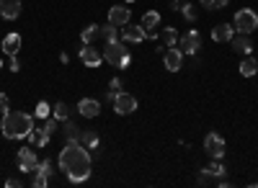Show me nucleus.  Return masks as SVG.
Here are the masks:
<instances>
[{
	"label": "nucleus",
	"instance_id": "obj_14",
	"mask_svg": "<svg viewBox=\"0 0 258 188\" xmlns=\"http://www.w3.org/2000/svg\"><path fill=\"white\" fill-rule=\"evenodd\" d=\"M34 173H36V178H34V185H36V188H44V185L49 183V175H52V162H49V160L39 162Z\"/></svg>",
	"mask_w": 258,
	"mask_h": 188
},
{
	"label": "nucleus",
	"instance_id": "obj_4",
	"mask_svg": "<svg viewBox=\"0 0 258 188\" xmlns=\"http://www.w3.org/2000/svg\"><path fill=\"white\" fill-rule=\"evenodd\" d=\"M258 29V16L255 11L250 8H240L238 13H235V31H240V34H250Z\"/></svg>",
	"mask_w": 258,
	"mask_h": 188
},
{
	"label": "nucleus",
	"instance_id": "obj_39",
	"mask_svg": "<svg viewBox=\"0 0 258 188\" xmlns=\"http://www.w3.org/2000/svg\"><path fill=\"white\" fill-rule=\"evenodd\" d=\"M227 6V0H214V8H225Z\"/></svg>",
	"mask_w": 258,
	"mask_h": 188
},
{
	"label": "nucleus",
	"instance_id": "obj_35",
	"mask_svg": "<svg viewBox=\"0 0 258 188\" xmlns=\"http://www.w3.org/2000/svg\"><path fill=\"white\" fill-rule=\"evenodd\" d=\"M21 70V62H18V57H11V72H18Z\"/></svg>",
	"mask_w": 258,
	"mask_h": 188
},
{
	"label": "nucleus",
	"instance_id": "obj_37",
	"mask_svg": "<svg viewBox=\"0 0 258 188\" xmlns=\"http://www.w3.org/2000/svg\"><path fill=\"white\" fill-rule=\"evenodd\" d=\"M170 11H181V0H173V3H170Z\"/></svg>",
	"mask_w": 258,
	"mask_h": 188
},
{
	"label": "nucleus",
	"instance_id": "obj_17",
	"mask_svg": "<svg viewBox=\"0 0 258 188\" xmlns=\"http://www.w3.org/2000/svg\"><path fill=\"white\" fill-rule=\"evenodd\" d=\"M232 49L235 52H240V54H250L253 52V41L248 39V34H238V36H232Z\"/></svg>",
	"mask_w": 258,
	"mask_h": 188
},
{
	"label": "nucleus",
	"instance_id": "obj_36",
	"mask_svg": "<svg viewBox=\"0 0 258 188\" xmlns=\"http://www.w3.org/2000/svg\"><path fill=\"white\" fill-rule=\"evenodd\" d=\"M6 185H8V188H18V185H21V180H18V178H8V180H6Z\"/></svg>",
	"mask_w": 258,
	"mask_h": 188
},
{
	"label": "nucleus",
	"instance_id": "obj_7",
	"mask_svg": "<svg viewBox=\"0 0 258 188\" xmlns=\"http://www.w3.org/2000/svg\"><path fill=\"white\" fill-rule=\"evenodd\" d=\"M114 111L119 114V116H129V114H135L137 111V98L132 96V93H119L116 98H114Z\"/></svg>",
	"mask_w": 258,
	"mask_h": 188
},
{
	"label": "nucleus",
	"instance_id": "obj_10",
	"mask_svg": "<svg viewBox=\"0 0 258 188\" xmlns=\"http://www.w3.org/2000/svg\"><path fill=\"white\" fill-rule=\"evenodd\" d=\"M121 39L126 41V44H142V41L147 39V31L142 29V24H126V29L121 31Z\"/></svg>",
	"mask_w": 258,
	"mask_h": 188
},
{
	"label": "nucleus",
	"instance_id": "obj_41",
	"mask_svg": "<svg viewBox=\"0 0 258 188\" xmlns=\"http://www.w3.org/2000/svg\"><path fill=\"white\" fill-rule=\"evenodd\" d=\"M0 70H3V59H0Z\"/></svg>",
	"mask_w": 258,
	"mask_h": 188
},
{
	"label": "nucleus",
	"instance_id": "obj_9",
	"mask_svg": "<svg viewBox=\"0 0 258 188\" xmlns=\"http://www.w3.org/2000/svg\"><path fill=\"white\" fill-rule=\"evenodd\" d=\"M163 65L168 72H178L183 65V52L178 47H165L163 49Z\"/></svg>",
	"mask_w": 258,
	"mask_h": 188
},
{
	"label": "nucleus",
	"instance_id": "obj_24",
	"mask_svg": "<svg viewBox=\"0 0 258 188\" xmlns=\"http://www.w3.org/2000/svg\"><path fill=\"white\" fill-rule=\"evenodd\" d=\"M64 139L68 142H80V129H78V124H73L70 119L64 121Z\"/></svg>",
	"mask_w": 258,
	"mask_h": 188
},
{
	"label": "nucleus",
	"instance_id": "obj_31",
	"mask_svg": "<svg viewBox=\"0 0 258 188\" xmlns=\"http://www.w3.org/2000/svg\"><path fill=\"white\" fill-rule=\"evenodd\" d=\"M181 16L188 21V24H191V21H197V11H194L191 3H188V6H181Z\"/></svg>",
	"mask_w": 258,
	"mask_h": 188
},
{
	"label": "nucleus",
	"instance_id": "obj_16",
	"mask_svg": "<svg viewBox=\"0 0 258 188\" xmlns=\"http://www.w3.org/2000/svg\"><path fill=\"white\" fill-rule=\"evenodd\" d=\"M160 26V13L158 11H147L145 16H142V29L147 31V36H158V29Z\"/></svg>",
	"mask_w": 258,
	"mask_h": 188
},
{
	"label": "nucleus",
	"instance_id": "obj_28",
	"mask_svg": "<svg viewBox=\"0 0 258 188\" xmlns=\"http://www.w3.org/2000/svg\"><path fill=\"white\" fill-rule=\"evenodd\" d=\"M96 36H98V26H93V24H91V26H85V29H83V34H80L83 44H91V41H93Z\"/></svg>",
	"mask_w": 258,
	"mask_h": 188
},
{
	"label": "nucleus",
	"instance_id": "obj_32",
	"mask_svg": "<svg viewBox=\"0 0 258 188\" xmlns=\"http://www.w3.org/2000/svg\"><path fill=\"white\" fill-rule=\"evenodd\" d=\"M44 121H47V124H44V132H47V134H54V132H57V124H59V121H57L54 116H49V119H44Z\"/></svg>",
	"mask_w": 258,
	"mask_h": 188
},
{
	"label": "nucleus",
	"instance_id": "obj_13",
	"mask_svg": "<svg viewBox=\"0 0 258 188\" xmlns=\"http://www.w3.org/2000/svg\"><path fill=\"white\" fill-rule=\"evenodd\" d=\"M78 114L85 116V119H96V116L101 114V103L93 101V98H83V101L78 103Z\"/></svg>",
	"mask_w": 258,
	"mask_h": 188
},
{
	"label": "nucleus",
	"instance_id": "obj_27",
	"mask_svg": "<svg viewBox=\"0 0 258 188\" xmlns=\"http://www.w3.org/2000/svg\"><path fill=\"white\" fill-rule=\"evenodd\" d=\"M207 168H209V170H212V175H214V178H217V180H220V178H225V175H227V168H225V165H222V162H220V160H212V162H209V165H207Z\"/></svg>",
	"mask_w": 258,
	"mask_h": 188
},
{
	"label": "nucleus",
	"instance_id": "obj_33",
	"mask_svg": "<svg viewBox=\"0 0 258 188\" xmlns=\"http://www.w3.org/2000/svg\"><path fill=\"white\" fill-rule=\"evenodd\" d=\"M212 178H214V175H212V170H209V168L199 170V183H202V185H207V183H209Z\"/></svg>",
	"mask_w": 258,
	"mask_h": 188
},
{
	"label": "nucleus",
	"instance_id": "obj_40",
	"mask_svg": "<svg viewBox=\"0 0 258 188\" xmlns=\"http://www.w3.org/2000/svg\"><path fill=\"white\" fill-rule=\"evenodd\" d=\"M124 3H135V0H124Z\"/></svg>",
	"mask_w": 258,
	"mask_h": 188
},
{
	"label": "nucleus",
	"instance_id": "obj_34",
	"mask_svg": "<svg viewBox=\"0 0 258 188\" xmlns=\"http://www.w3.org/2000/svg\"><path fill=\"white\" fill-rule=\"evenodd\" d=\"M0 114H11V109H8V98H6V93H0Z\"/></svg>",
	"mask_w": 258,
	"mask_h": 188
},
{
	"label": "nucleus",
	"instance_id": "obj_21",
	"mask_svg": "<svg viewBox=\"0 0 258 188\" xmlns=\"http://www.w3.org/2000/svg\"><path fill=\"white\" fill-rule=\"evenodd\" d=\"M98 132H80V144L85 150H96L98 147Z\"/></svg>",
	"mask_w": 258,
	"mask_h": 188
},
{
	"label": "nucleus",
	"instance_id": "obj_5",
	"mask_svg": "<svg viewBox=\"0 0 258 188\" xmlns=\"http://www.w3.org/2000/svg\"><path fill=\"white\" fill-rule=\"evenodd\" d=\"M225 139L217 134V132H209L207 137H204V152L212 157V160H222L225 157Z\"/></svg>",
	"mask_w": 258,
	"mask_h": 188
},
{
	"label": "nucleus",
	"instance_id": "obj_20",
	"mask_svg": "<svg viewBox=\"0 0 258 188\" xmlns=\"http://www.w3.org/2000/svg\"><path fill=\"white\" fill-rule=\"evenodd\" d=\"M158 36H160V41H163V47H178V29L165 26Z\"/></svg>",
	"mask_w": 258,
	"mask_h": 188
},
{
	"label": "nucleus",
	"instance_id": "obj_6",
	"mask_svg": "<svg viewBox=\"0 0 258 188\" xmlns=\"http://www.w3.org/2000/svg\"><path fill=\"white\" fill-rule=\"evenodd\" d=\"M178 49L183 52V54H197L199 49H202V36H199V31H186L183 36H178Z\"/></svg>",
	"mask_w": 258,
	"mask_h": 188
},
{
	"label": "nucleus",
	"instance_id": "obj_2",
	"mask_svg": "<svg viewBox=\"0 0 258 188\" xmlns=\"http://www.w3.org/2000/svg\"><path fill=\"white\" fill-rule=\"evenodd\" d=\"M31 129H34V114L11 111L3 116V134L8 139H29Z\"/></svg>",
	"mask_w": 258,
	"mask_h": 188
},
{
	"label": "nucleus",
	"instance_id": "obj_25",
	"mask_svg": "<svg viewBox=\"0 0 258 188\" xmlns=\"http://www.w3.org/2000/svg\"><path fill=\"white\" fill-rule=\"evenodd\" d=\"M98 36H103L106 41H116L119 39V31L114 24H106V26H98Z\"/></svg>",
	"mask_w": 258,
	"mask_h": 188
},
{
	"label": "nucleus",
	"instance_id": "obj_30",
	"mask_svg": "<svg viewBox=\"0 0 258 188\" xmlns=\"http://www.w3.org/2000/svg\"><path fill=\"white\" fill-rule=\"evenodd\" d=\"M34 116H39V119H49V116H52V106H49L47 101H41L39 106H36V114H34Z\"/></svg>",
	"mask_w": 258,
	"mask_h": 188
},
{
	"label": "nucleus",
	"instance_id": "obj_22",
	"mask_svg": "<svg viewBox=\"0 0 258 188\" xmlns=\"http://www.w3.org/2000/svg\"><path fill=\"white\" fill-rule=\"evenodd\" d=\"M29 139H31L34 147H47V144H49V134H47L44 129H31Z\"/></svg>",
	"mask_w": 258,
	"mask_h": 188
},
{
	"label": "nucleus",
	"instance_id": "obj_15",
	"mask_svg": "<svg viewBox=\"0 0 258 188\" xmlns=\"http://www.w3.org/2000/svg\"><path fill=\"white\" fill-rule=\"evenodd\" d=\"M21 13V0H0V16L6 21H16Z\"/></svg>",
	"mask_w": 258,
	"mask_h": 188
},
{
	"label": "nucleus",
	"instance_id": "obj_26",
	"mask_svg": "<svg viewBox=\"0 0 258 188\" xmlns=\"http://www.w3.org/2000/svg\"><path fill=\"white\" fill-rule=\"evenodd\" d=\"M52 116L57 119V121H68V116H70V106H68V103H57V106L52 109Z\"/></svg>",
	"mask_w": 258,
	"mask_h": 188
},
{
	"label": "nucleus",
	"instance_id": "obj_3",
	"mask_svg": "<svg viewBox=\"0 0 258 188\" xmlns=\"http://www.w3.org/2000/svg\"><path fill=\"white\" fill-rule=\"evenodd\" d=\"M103 57L109 59V65H114L116 70H124V67L132 65V54H129L126 44H124V41H119V39H116V41H106Z\"/></svg>",
	"mask_w": 258,
	"mask_h": 188
},
{
	"label": "nucleus",
	"instance_id": "obj_29",
	"mask_svg": "<svg viewBox=\"0 0 258 188\" xmlns=\"http://www.w3.org/2000/svg\"><path fill=\"white\" fill-rule=\"evenodd\" d=\"M119 93H121V80H119V77H114V80L109 82V93H106V98H109V101H114Z\"/></svg>",
	"mask_w": 258,
	"mask_h": 188
},
{
	"label": "nucleus",
	"instance_id": "obj_19",
	"mask_svg": "<svg viewBox=\"0 0 258 188\" xmlns=\"http://www.w3.org/2000/svg\"><path fill=\"white\" fill-rule=\"evenodd\" d=\"M232 39V26L230 24H220L212 29V41H217V44H225V41Z\"/></svg>",
	"mask_w": 258,
	"mask_h": 188
},
{
	"label": "nucleus",
	"instance_id": "obj_12",
	"mask_svg": "<svg viewBox=\"0 0 258 188\" xmlns=\"http://www.w3.org/2000/svg\"><path fill=\"white\" fill-rule=\"evenodd\" d=\"M129 16H132L129 6H114V8L109 11V24H114V26H126V24H129Z\"/></svg>",
	"mask_w": 258,
	"mask_h": 188
},
{
	"label": "nucleus",
	"instance_id": "obj_18",
	"mask_svg": "<svg viewBox=\"0 0 258 188\" xmlns=\"http://www.w3.org/2000/svg\"><path fill=\"white\" fill-rule=\"evenodd\" d=\"M18 49H21V34H8L6 39H3V52L8 54V57H16L18 54Z\"/></svg>",
	"mask_w": 258,
	"mask_h": 188
},
{
	"label": "nucleus",
	"instance_id": "obj_11",
	"mask_svg": "<svg viewBox=\"0 0 258 188\" xmlns=\"http://www.w3.org/2000/svg\"><path fill=\"white\" fill-rule=\"evenodd\" d=\"M80 59H83V65H88V67H98L101 62H103V54H101L93 44H83V49H80Z\"/></svg>",
	"mask_w": 258,
	"mask_h": 188
},
{
	"label": "nucleus",
	"instance_id": "obj_38",
	"mask_svg": "<svg viewBox=\"0 0 258 188\" xmlns=\"http://www.w3.org/2000/svg\"><path fill=\"white\" fill-rule=\"evenodd\" d=\"M202 6H204V8H212V11H214V0H202Z\"/></svg>",
	"mask_w": 258,
	"mask_h": 188
},
{
	"label": "nucleus",
	"instance_id": "obj_8",
	"mask_svg": "<svg viewBox=\"0 0 258 188\" xmlns=\"http://www.w3.org/2000/svg\"><path fill=\"white\" fill-rule=\"evenodd\" d=\"M16 165H18L21 173H34L36 165H39V157H36V152H34L31 147H24V150H18Z\"/></svg>",
	"mask_w": 258,
	"mask_h": 188
},
{
	"label": "nucleus",
	"instance_id": "obj_23",
	"mask_svg": "<svg viewBox=\"0 0 258 188\" xmlns=\"http://www.w3.org/2000/svg\"><path fill=\"white\" fill-rule=\"evenodd\" d=\"M255 72H258V62L245 54V59L240 62V75H243V77H253Z\"/></svg>",
	"mask_w": 258,
	"mask_h": 188
},
{
	"label": "nucleus",
	"instance_id": "obj_1",
	"mask_svg": "<svg viewBox=\"0 0 258 188\" xmlns=\"http://www.w3.org/2000/svg\"><path fill=\"white\" fill-rule=\"evenodd\" d=\"M59 170L73 183H83L91 178V155L80 142H68L59 152Z\"/></svg>",
	"mask_w": 258,
	"mask_h": 188
}]
</instances>
